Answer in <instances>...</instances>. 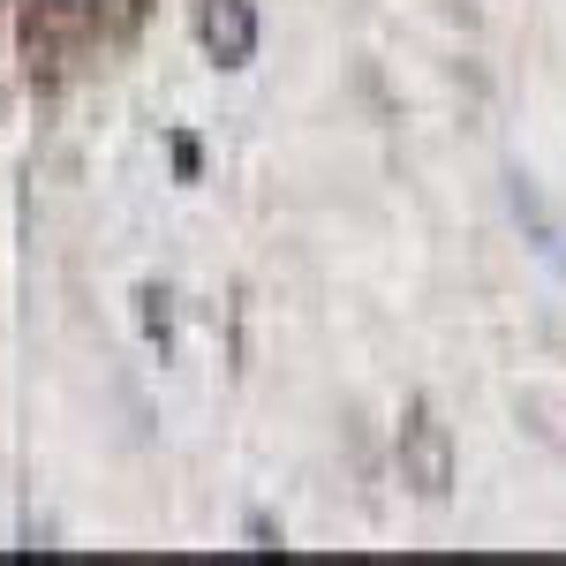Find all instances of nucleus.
Instances as JSON below:
<instances>
[{
  "instance_id": "obj_2",
  "label": "nucleus",
  "mask_w": 566,
  "mask_h": 566,
  "mask_svg": "<svg viewBox=\"0 0 566 566\" xmlns=\"http://www.w3.org/2000/svg\"><path fill=\"white\" fill-rule=\"evenodd\" d=\"M61 8H76V0H61Z\"/></svg>"
},
{
  "instance_id": "obj_1",
  "label": "nucleus",
  "mask_w": 566,
  "mask_h": 566,
  "mask_svg": "<svg viewBox=\"0 0 566 566\" xmlns=\"http://www.w3.org/2000/svg\"><path fill=\"white\" fill-rule=\"evenodd\" d=\"M197 39L212 53L219 69H242L250 53H258V15H250V0H205L197 8Z\"/></svg>"
}]
</instances>
